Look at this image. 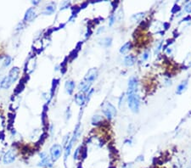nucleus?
<instances>
[{"instance_id":"nucleus-1","label":"nucleus","mask_w":191,"mask_h":168,"mask_svg":"<svg viewBox=\"0 0 191 168\" xmlns=\"http://www.w3.org/2000/svg\"><path fill=\"white\" fill-rule=\"evenodd\" d=\"M19 73H20V69L18 67H13L9 73V75L1 81L0 87L3 89L10 88V86L17 80L19 76Z\"/></svg>"},{"instance_id":"nucleus-2","label":"nucleus","mask_w":191,"mask_h":168,"mask_svg":"<svg viewBox=\"0 0 191 168\" xmlns=\"http://www.w3.org/2000/svg\"><path fill=\"white\" fill-rule=\"evenodd\" d=\"M128 106L131 110L134 113L139 112V97L137 94H128Z\"/></svg>"},{"instance_id":"nucleus-3","label":"nucleus","mask_w":191,"mask_h":168,"mask_svg":"<svg viewBox=\"0 0 191 168\" xmlns=\"http://www.w3.org/2000/svg\"><path fill=\"white\" fill-rule=\"evenodd\" d=\"M102 111L105 114V116L107 117L109 120H111L112 118H114L117 115V110L116 108L109 102L105 103L102 105Z\"/></svg>"},{"instance_id":"nucleus-4","label":"nucleus","mask_w":191,"mask_h":168,"mask_svg":"<svg viewBox=\"0 0 191 168\" xmlns=\"http://www.w3.org/2000/svg\"><path fill=\"white\" fill-rule=\"evenodd\" d=\"M62 154V146L60 144H54L50 148V156L52 161H56Z\"/></svg>"},{"instance_id":"nucleus-5","label":"nucleus","mask_w":191,"mask_h":168,"mask_svg":"<svg viewBox=\"0 0 191 168\" xmlns=\"http://www.w3.org/2000/svg\"><path fill=\"white\" fill-rule=\"evenodd\" d=\"M16 159V151L14 149H9L3 156V162L5 165H9L13 163Z\"/></svg>"},{"instance_id":"nucleus-6","label":"nucleus","mask_w":191,"mask_h":168,"mask_svg":"<svg viewBox=\"0 0 191 168\" xmlns=\"http://www.w3.org/2000/svg\"><path fill=\"white\" fill-rule=\"evenodd\" d=\"M97 76H98V71L96 68H93V69H90L88 73L86 74L85 77H84V83L88 84L93 83V82L97 78Z\"/></svg>"},{"instance_id":"nucleus-7","label":"nucleus","mask_w":191,"mask_h":168,"mask_svg":"<svg viewBox=\"0 0 191 168\" xmlns=\"http://www.w3.org/2000/svg\"><path fill=\"white\" fill-rule=\"evenodd\" d=\"M138 88V79L136 77H131L128 82V94H136Z\"/></svg>"},{"instance_id":"nucleus-8","label":"nucleus","mask_w":191,"mask_h":168,"mask_svg":"<svg viewBox=\"0 0 191 168\" xmlns=\"http://www.w3.org/2000/svg\"><path fill=\"white\" fill-rule=\"evenodd\" d=\"M11 63V58L8 55L3 56L0 59V69L8 67Z\"/></svg>"},{"instance_id":"nucleus-9","label":"nucleus","mask_w":191,"mask_h":168,"mask_svg":"<svg viewBox=\"0 0 191 168\" xmlns=\"http://www.w3.org/2000/svg\"><path fill=\"white\" fill-rule=\"evenodd\" d=\"M35 16V10L33 8H30L26 10V12L25 14L24 21H32Z\"/></svg>"},{"instance_id":"nucleus-10","label":"nucleus","mask_w":191,"mask_h":168,"mask_svg":"<svg viewBox=\"0 0 191 168\" xmlns=\"http://www.w3.org/2000/svg\"><path fill=\"white\" fill-rule=\"evenodd\" d=\"M85 100H86V97L84 95V94L83 92H80L78 94H76L75 96V101L76 103L78 105H83L84 103H85Z\"/></svg>"},{"instance_id":"nucleus-11","label":"nucleus","mask_w":191,"mask_h":168,"mask_svg":"<svg viewBox=\"0 0 191 168\" xmlns=\"http://www.w3.org/2000/svg\"><path fill=\"white\" fill-rule=\"evenodd\" d=\"M65 87H66V92L69 94H72L74 88H75V83L73 81H67L65 84Z\"/></svg>"},{"instance_id":"nucleus-12","label":"nucleus","mask_w":191,"mask_h":168,"mask_svg":"<svg viewBox=\"0 0 191 168\" xmlns=\"http://www.w3.org/2000/svg\"><path fill=\"white\" fill-rule=\"evenodd\" d=\"M38 167H52V163L50 161V159L47 156L43 159H41V161L37 165Z\"/></svg>"},{"instance_id":"nucleus-13","label":"nucleus","mask_w":191,"mask_h":168,"mask_svg":"<svg viewBox=\"0 0 191 168\" xmlns=\"http://www.w3.org/2000/svg\"><path fill=\"white\" fill-rule=\"evenodd\" d=\"M135 63V57L133 55H128L125 58L124 60V64L127 66H132Z\"/></svg>"},{"instance_id":"nucleus-14","label":"nucleus","mask_w":191,"mask_h":168,"mask_svg":"<svg viewBox=\"0 0 191 168\" xmlns=\"http://www.w3.org/2000/svg\"><path fill=\"white\" fill-rule=\"evenodd\" d=\"M187 85H188V83H187V81H184V82H182L181 83L179 84V87H178V88H177V91H176V93L178 94H182L185 89H186V87H187Z\"/></svg>"},{"instance_id":"nucleus-15","label":"nucleus","mask_w":191,"mask_h":168,"mask_svg":"<svg viewBox=\"0 0 191 168\" xmlns=\"http://www.w3.org/2000/svg\"><path fill=\"white\" fill-rule=\"evenodd\" d=\"M132 48V43L130 42H128V43H125L121 49H120V53L121 54H126L128 51H129Z\"/></svg>"},{"instance_id":"nucleus-16","label":"nucleus","mask_w":191,"mask_h":168,"mask_svg":"<svg viewBox=\"0 0 191 168\" xmlns=\"http://www.w3.org/2000/svg\"><path fill=\"white\" fill-rule=\"evenodd\" d=\"M111 41L112 39L110 37H105L100 40V44L104 47H109L111 44Z\"/></svg>"},{"instance_id":"nucleus-17","label":"nucleus","mask_w":191,"mask_h":168,"mask_svg":"<svg viewBox=\"0 0 191 168\" xmlns=\"http://www.w3.org/2000/svg\"><path fill=\"white\" fill-rule=\"evenodd\" d=\"M54 10H55V7H54V5L50 4V5H48V6L46 7L45 11L43 12V14H52Z\"/></svg>"},{"instance_id":"nucleus-18","label":"nucleus","mask_w":191,"mask_h":168,"mask_svg":"<svg viewBox=\"0 0 191 168\" xmlns=\"http://www.w3.org/2000/svg\"><path fill=\"white\" fill-rule=\"evenodd\" d=\"M143 14H144L143 13V14H142V13H141V14H137L133 15L132 19H133V18H135V20H136V21H139V19H140V18H142V17H143Z\"/></svg>"},{"instance_id":"nucleus-19","label":"nucleus","mask_w":191,"mask_h":168,"mask_svg":"<svg viewBox=\"0 0 191 168\" xmlns=\"http://www.w3.org/2000/svg\"><path fill=\"white\" fill-rule=\"evenodd\" d=\"M185 11L188 13H191V3H189L185 6Z\"/></svg>"},{"instance_id":"nucleus-20","label":"nucleus","mask_w":191,"mask_h":168,"mask_svg":"<svg viewBox=\"0 0 191 168\" xmlns=\"http://www.w3.org/2000/svg\"><path fill=\"white\" fill-rule=\"evenodd\" d=\"M149 54H150V53H149L148 51H147V52H145L143 55V60H147V59H148V57H149Z\"/></svg>"},{"instance_id":"nucleus-21","label":"nucleus","mask_w":191,"mask_h":168,"mask_svg":"<svg viewBox=\"0 0 191 168\" xmlns=\"http://www.w3.org/2000/svg\"><path fill=\"white\" fill-rule=\"evenodd\" d=\"M114 21H115V18H114V15H112V16L110 17V25L114 23Z\"/></svg>"}]
</instances>
